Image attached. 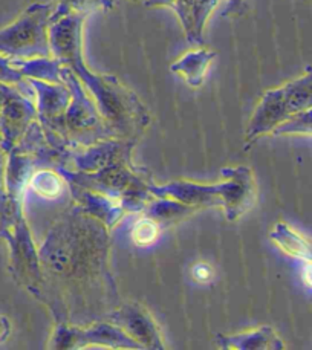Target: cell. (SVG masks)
<instances>
[{
    "label": "cell",
    "mask_w": 312,
    "mask_h": 350,
    "mask_svg": "<svg viewBox=\"0 0 312 350\" xmlns=\"http://www.w3.org/2000/svg\"><path fill=\"white\" fill-rule=\"evenodd\" d=\"M225 183L216 185H199L174 180V183L155 187L153 194L158 198L174 200L187 206H222L226 219L236 220L248 211L256 199V185L252 173L246 167L225 168Z\"/></svg>",
    "instance_id": "obj_1"
},
{
    "label": "cell",
    "mask_w": 312,
    "mask_h": 350,
    "mask_svg": "<svg viewBox=\"0 0 312 350\" xmlns=\"http://www.w3.org/2000/svg\"><path fill=\"white\" fill-rule=\"evenodd\" d=\"M312 109V72L291 81L286 86L265 94L246 133V141L274 131L277 126L304 110Z\"/></svg>",
    "instance_id": "obj_2"
},
{
    "label": "cell",
    "mask_w": 312,
    "mask_h": 350,
    "mask_svg": "<svg viewBox=\"0 0 312 350\" xmlns=\"http://www.w3.org/2000/svg\"><path fill=\"white\" fill-rule=\"evenodd\" d=\"M49 5H32L10 27L0 31V54L11 58L48 57L47 27L51 21Z\"/></svg>",
    "instance_id": "obj_3"
},
{
    "label": "cell",
    "mask_w": 312,
    "mask_h": 350,
    "mask_svg": "<svg viewBox=\"0 0 312 350\" xmlns=\"http://www.w3.org/2000/svg\"><path fill=\"white\" fill-rule=\"evenodd\" d=\"M214 57H216V53L205 49L198 51V53H190L184 58H181L178 63H174L172 66V70L173 72L184 75V79L190 86L198 88L203 84L208 64L211 63Z\"/></svg>",
    "instance_id": "obj_4"
},
{
    "label": "cell",
    "mask_w": 312,
    "mask_h": 350,
    "mask_svg": "<svg viewBox=\"0 0 312 350\" xmlns=\"http://www.w3.org/2000/svg\"><path fill=\"white\" fill-rule=\"evenodd\" d=\"M222 347L225 349H283V342L270 327H262L256 332L225 336Z\"/></svg>",
    "instance_id": "obj_5"
},
{
    "label": "cell",
    "mask_w": 312,
    "mask_h": 350,
    "mask_svg": "<svg viewBox=\"0 0 312 350\" xmlns=\"http://www.w3.org/2000/svg\"><path fill=\"white\" fill-rule=\"evenodd\" d=\"M112 6L114 0H57V10L51 14L49 23H55L70 14L86 16L99 8L110 10Z\"/></svg>",
    "instance_id": "obj_6"
},
{
    "label": "cell",
    "mask_w": 312,
    "mask_h": 350,
    "mask_svg": "<svg viewBox=\"0 0 312 350\" xmlns=\"http://www.w3.org/2000/svg\"><path fill=\"white\" fill-rule=\"evenodd\" d=\"M274 135H311L312 136V109L291 116L289 120L277 126Z\"/></svg>",
    "instance_id": "obj_7"
},
{
    "label": "cell",
    "mask_w": 312,
    "mask_h": 350,
    "mask_svg": "<svg viewBox=\"0 0 312 350\" xmlns=\"http://www.w3.org/2000/svg\"><path fill=\"white\" fill-rule=\"evenodd\" d=\"M31 189L44 198H55L62 191V183L51 172H38L31 179Z\"/></svg>",
    "instance_id": "obj_8"
},
{
    "label": "cell",
    "mask_w": 312,
    "mask_h": 350,
    "mask_svg": "<svg viewBox=\"0 0 312 350\" xmlns=\"http://www.w3.org/2000/svg\"><path fill=\"white\" fill-rule=\"evenodd\" d=\"M159 236V225L152 217H142L135 224L132 230V239L136 245H152Z\"/></svg>",
    "instance_id": "obj_9"
},
{
    "label": "cell",
    "mask_w": 312,
    "mask_h": 350,
    "mask_svg": "<svg viewBox=\"0 0 312 350\" xmlns=\"http://www.w3.org/2000/svg\"><path fill=\"white\" fill-rule=\"evenodd\" d=\"M213 274H214V272H213V269L210 267H208V265H205V263L194 265V268H193L194 280H198L200 283H207V282L211 280Z\"/></svg>",
    "instance_id": "obj_10"
},
{
    "label": "cell",
    "mask_w": 312,
    "mask_h": 350,
    "mask_svg": "<svg viewBox=\"0 0 312 350\" xmlns=\"http://www.w3.org/2000/svg\"><path fill=\"white\" fill-rule=\"evenodd\" d=\"M10 334V323L5 317H0V341H5Z\"/></svg>",
    "instance_id": "obj_11"
},
{
    "label": "cell",
    "mask_w": 312,
    "mask_h": 350,
    "mask_svg": "<svg viewBox=\"0 0 312 350\" xmlns=\"http://www.w3.org/2000/svg\"><path fill=\"white\" fill-rule=\"evenodd\" d=\"M240 2H242V0H231V3L229 5V14H230V12H234V11H239V6H240Z\"/></svg>",
    "instance_id": "obj_12"
},
{
    "label": "cell",
    "mask_w": 312,
    "mask_h": 350,
    "mask_svg": "<svg viewBox=\"0 0 312 350\" xmlns=\"http://www.w3.org/2000/svg\"><path fill=\"white\" fill-rule=\"evenodd\" d=\"M0 148H3L2 144H0ZM0 194H2V153H0Z\"/></svg>",
    "instance_id": "obj_13"
}]
</instances>
